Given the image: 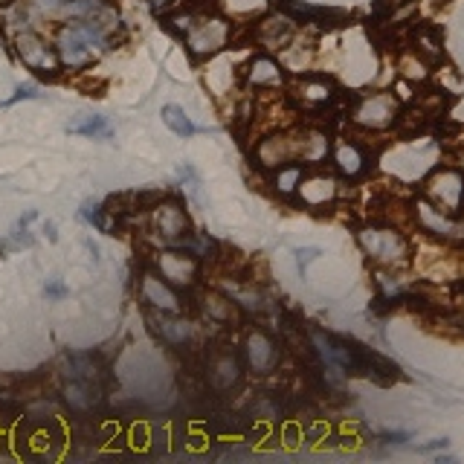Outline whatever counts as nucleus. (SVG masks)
I'll return each instance as SVG.
<instances>
[{
	"mask_svg": "<svg viewBox=\"0 0 464 464\" xmlns=\"http://www.w3.org/2000/svg\"><path fill=\"white\" fill-rule=\"evenodd\" d=\"M186 50L191 52V58L195 61H201V58H212L218 50H224L226 47V41H229V29H226V24H221V21H201V24H191L189 29H186Z\"/></svg>",
	"mask_w": 464,
	"mask_h": 464,
	"instance_id": "nucleus-1",
	"label": "nucleus"
},
{
	"mask_svg": "<svg viewBox=\"0 0 464 464\" xmlns=\"http://www.w3.org/2000/svg\"><path fill=\"white\" fill-rule=\"evenodd\" d=\"M17 55H21V61L38 73L41 79L47 82H55L58 79V70H61V58L58 52H52L44 41H38L35 35H21L17 38Z\"/></svg>",
	"mask_w": 464,
	"mask_h": 464,
	"instance_id": "nucleus-2",
	"label": "nucleus"
},
{
	"mask_svg": "<svg viewBox=\"0 0 464 464\" xmlns=\"http://www.w3.org/2000/svg\"><path fill=\"white\" fill-rule=\"evenodd\" d=\"M360 244L372 259H380V261H395L406 253V241L395 229H363Z\"/></svg>",
	"mask_w": 464,
	"mask_h": 464,
	"instance_id": "nucleus-3",
	"label": "nucleus"
},
{
	"mask_svg": "<svg viewBox=\"0 0 464 464\" xmlns=\"http://www.w3.org/2000/svg\"><path fill=\"white\" fill-rule=\"evenodd\" d=\"M395 113H398V102L392 99V96L377 93V96H372V99H365L360 105L357 122L365 125V128H383V125H389L395 119Z\"/></svg>",
	"mask_w": 464,
	"mask_h": 464,
	"instance_id": "nucleus-4",
	"label": "nucleus"
},
{
	"mask_svg": "<svg viewBox=\"0 0 464 464\" xmlns=\"http://www.w3.org/2000/svg\"><path fill=\"white\" fill-rule=\"evenodd\" d=\"M247 354H249V363H253V369L256 372H270L276 365V357H279V351H276V345H273V340H270L264 331H256V334H249V340H247Z\"/></svg>",
	"mask_w": 464,
	"mask_h": 464,
	"instance_id": "nucleus-5",
	"label": "nucleus"
},
{
	"mask_svg": "<svg viewBox=\"0 0 464 464\" xmlns=\"http://www.w3.org/2000/svg\"><path fill=\"white\" fill-rule=\"evenodd\" d=\"M157 229L166 238H174V241H177L180 235H186V229H189L186 209L177 206V203H160L157 206Z\"/></svg>",
	"mask_w": 464,
	"mask_h": 464,
	"instance_id": "nucleus-6",
	"label": "nucleus"
},
{
	"mask_svg": "<svg viewBox=\"0 0 464 464\" xmlns=\"http://www.w3.org/2000/svg\"><path fill=\"white\" fill-rule=\"evenodd\" d=\"M259 41L270 50H279L284 44H290V38H293V21H287V17L279 12V17H270V21H261L259 27Z\"/></svg>",
	"mask_w": 464,
	"mask_h": 464,
	"instance_id": "nucleus-7",
	"label": "nucleus"
},
{
	"mask_svg": "<svg viewBox=\"0 0 464 464\" xmlns=\"http://www.w3.org/2000/svg\"><path fill=\"white\" fill-rule=\"evenodd\" d=\"M163 122H166L174 133H177V137H183V140L195 137V133L201 131V128L186 116V110L177 108V105H163Z\"/></svg>",
	"mask_w": 464,
	"mask_h": 464,
	"instance_id": "nucleus-8",
	"label": "nucleus"
},
{
	"mask_svg": "<svg viewBox=\"0 0 464 464\" xmlns=\"http://www.w3.org/2000/svg\"><path fill=\"white\" fill-rule=\"evenodd\" d=\"M67 133H75V137H93V140H110V122L105 119V116H85V122H75L67 128Z\"/></svg>",
	"mask_w": 464,
	"mask_h": 464,
	"instance_id": "nucleus-9",
	"label": "nucleus"
},
{
	"mask_svg": "<svg viewBox=\"0 0 464 464\" xmlns=\"http://www.w3.org/2000/svg\"><path fill=\"white\" fill-rule=\"evenodd\" d=\"M212 369L215 372H209V377H212V383L218 386V389H229L232 383H238V360L232 357V354H221L215 363H212Z\"/></svg>",
	"mask_w": 464,
	"mask_h": 464,
	"instance_id": "nucleus-10",
	"label": "nucleus"
},
{
	"mask_svg": "<svg viewBox=\"0 0 464 464\" xmlns=\"http://www.w3.org/2000/svg\"><path fill=\"white\" fill-rule=\"evenodd\" d=\"M82 221H87L90 226H96V229H108V221H105V209L99 206V203H93V201H87V203H82Z\"/></svg>",
	"mask_w": 464,
	"mask_h": 464,
	"instance_id": "nucleus-11",
	"label": "nucleus"
},
{
	"mask_svg": "<svg viewBox=\"0 0 464 464\" xmlns=\"http://www.w3.org/2000/svg\"><path fill=\"white\" fill-rule=\"evenodd\" d=\"M21 99H41V87H38V85H21L15 90V96H9L6 102H0V108H9V105L21 102Z\"/></svg>",
	"mask_w": 464,
	"mask_h": 464,
	"instance_id": "nucleus-12",
	"label": "nucleus"
},
{
	"mask_svg": "<svg viewBox=\"0 0 464 464\" xmlns=\"http://www.w3.org/2000/svg\"><path fill=\"white\" fill-rule=\"evenodd\" d=\"M70 293V287L61 282V279H50L47 284H44V296L50 299V302H58V299H64Z\"/></svg>",
	"mask_w": 464,
	"mask_h": 464,
	"instance_id": "nucleus-13",
	"label": "nucleus"
},
{
	"mask_svg": "<svg viewBox=\"0 0 464 464\" xmlns=\"http://www.w3.org/2000/svg\"><path fill=\"white\" fill-rule=\"evenodd\" d=\"M319 256H322V249H319V247H299V249H296V261H299V270H302V276H305L307 264H311V261H317Z\"/></svg>",
	"mask_w": 464,
	"mask_h": 464,
	"instance_id": "nucleus-14",
	"label": "nucleus"
},
{
	"mask_svg": "<svg viewBox=\"0 0 464 464\" xmlns=\"http://www.w3.org/2000/svg\"><path fill=\"white\" fill-rule=\"evenodd\" d=\"M380 438H383L386 444H403V441H409L412 435L403 433V430H389V433H380Z\"/></svg>",
	"mask_w": 464,
	"mask_h": 464,
	"instance_id": "nucleus-15",
	"label": "nucleus"
},
{
	"mask_svg": "<svg viewBox=\"0 0 464 464\" xmlns=\"http://www.w3.org/2000/svg\"><path fill=\"white\" fill-rule=\"evenodd\" d=\"M447 444H450L447 438H433V441H427V444H421L418 453H435V450H444Z\"/></svg>",
	"mask_w": 464,
	"mask_h": 464,
	"instance_id": "nucleus-16",
	"label": "nucleus"
},
{
	"mask_svg": "<svg viewBox=\"0 0 464 464\" xmlns=\"http://www.w3.org/2000/svg\"><path fill=\"white\" fill-rule=\"evenodd\" d=\"M44 232H47V238H50V241H58V232H55V224H52V221L44 224Z\"/></svg>",
	"mask_w": 464,
	"mask_h": 464,
	"instance_id": "nucleus-17",
	"label": "nucleus"
}]
</instances>
